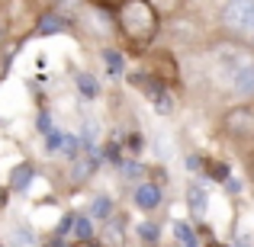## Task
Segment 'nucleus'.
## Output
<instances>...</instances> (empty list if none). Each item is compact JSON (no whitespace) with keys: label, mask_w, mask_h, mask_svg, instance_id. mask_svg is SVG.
Returning <instances> with one entry per match:
<instances>
[{"label":"nucleus","mask_w":254,"mask_h":247,"mask_svg":"<svg viewBox=\"0 0 254 247\" xmlns=\"http://www.w3.org/2000/svg\"><path fill=\"white\" fill-rule=\"evenodd\" d=\"M219 125L229 138L235 142H251L254 138V106L251 103H235L219 116Z\"/></svg>","instance_id":"nucleus-3"},{"label":"nucleus","mask_w":254,"mask_h":247,"mask_svg":"<svg viewBox=\"0 0 254 247\" xmlns=\"http://www.w3.org/2000/svg\"><path fill=\"white\" fill-rule=\"evenodd\" d=\"M148 247H158V244H148Z\"/></svg>","instance_id":"nucleus-26"},{"label":"nucleus","mask_w":254,"mask_h":247,"mask_svg":"<svg viewBox=\"0 0 254 247\" xmlns=\"http://www.w3.org/2000/svg\"><path fill=\"white\" fill-rule=\"evenodd\" d=\"M123 238H126V215L119 218L116 212H113L103 222V244L106 247H123Z\"/></svg>","instance_id":"nucleus-11"},{"label":"nucleus","mask_w":254,"mask_h":247,"mask_svg":"<svg viewBox=\"0 0 254 247\" xmlns=\"http://www.w3.org/2000/svg\"><path fill=\"white\" fill-rule=\"evenodd\" d=\"M248 183H251V190H254V157L248 161Z\"/></svg>","instance_id":"nucleus-22"},{"label":"nucleus","mask_w":254,"mask_h":247,"mask_svg":"<svg viewBox=\"0 0 254 247\" xmlns=\"http://www.w3.org/2000/svg\"><path fill=\"white\" fill-rule=\"evenodd\" d=\"M42 151H45V154H62V145H64V132L62 129H52V132H45V135H42Z\"/></svg>","instance_id":"nucleus-18"},{"label":"nucleus","mask_w":254,"mask_h":247,"mask_svg":"<svg viewBox=\"0 0 254 247\" xmlns=\"http://www.w3.org/2000/svg\"><path fill=\"white\" fill-rule=\"evenodd\" d=\"M135 235L142 238L145 244H158V241H161V225L151 222V218H145V222L135 225Z\"/></svg>","instance_id":"nucleus-17"},{"label":"nucleus","mask_w":254,"mask_h":247,"mask_svg":"<svg viewBox=\"0 0 254 247\" xmlns=\"http://www.w3.org/2000/svg\"><path fill=\"white\" fill-rule=\"evenodd\" d=\"M36 32H39V36H58V32H64L62 13H42V19H39Z\"/></svg>","instance_id":"nucleus-15"},{"label":"nucleus","mask_w":254,"mask_h":247,"mask_svg":"<svg viewBox=\"0 0 254 247\" xmlns=\"http://www.w3.org/2000/svg\"><path fill=\"white\" fill-rule=\"evenodd\" d=\"M0 247H6V244H0Z\"/></svg>","instance_id":"nucleus-27"},{"label":"nucleus","mask_w":254,"mask_h":247,"mask_svg":"<svg viewBox=\"0 0 254 247\" xmlns=\"http://www.w3.org/2000/svg\"><path fill=\"white\" fill-rule=\"evenodd\" d=\"M113 212H116V202H113V199L106 196V193H97V196L90 199V209H87V215H90L97 225H103L106 218L113 215Z\"/></svg>","instance_id":"nucleus-12"},{"label":"nucleus","mask_w":254,"mask_h":247,"mask_svg":"<svg viewBox=\"0 0 254 247\" xmlns=\"http://www.w3.org/2000/svg\"><path fill=\"white\" fill-rule=\"evenodd\" d=\"M232 87V93L242 99H254V55H248L242 64H238L235 71H232V77L225 81Z\"/></svg>","instance_id":"nucleus-5"},{"label":"nucleus","mask_w":254,"mask_h":247,"mask_svg":"<svg viewBox=\"0 0 254 247\" xmlns=\"http://www.w3.org/2000/svg\"><path fill=\"white\" fill-rule=\"evenodd\" d=\"M32 180H36V167H32L29 161L13 164L10 177H6V193H29Z\"/></svg>","instance_id":"nucleus-7"},{"label":"nucleus","mask_w":254,"mask_h":247,"mask_svg":"<svg viewBox=\"0 0 254 247\" xmlns=\"http://www.w3.org/2000/svg\"><path fill=\"white\" fill-rule=\"evenodd\" d=\"M74 87H77V93H81L84 99H90V103L100 99V93H103V87H100L93 71H74Z\"/></svg>","instance_id":"nucleus-10"},{"label":"nucleus","mask_w":254,"mask_h":247,"mask_svg":"<svg viewBox=\"0 0 254 247\" xmlns=\"http://www.w3.org/2000/svg\"><path fill=\"white\" fill-rule=\"evenodd\" d=\"M116 170H119V177L123 180H145V164L138 161V157H129V161H119L116 164Z\"/></svg>","instance_id":"nucleus-16"},{"label":"nucleus","mask_w":254,"mask_h":247,"mask_svg":"<svg viewBox=\"0 0 254 247\" xmlns=\"http://www.w3.org/2000/svg\"><path fill=\"white\" fill-rule=\"evenodd\" d=\"M52 129H55V116H52V109H39L36 132H39V135H45V132H52Z\"/></svg>","instance_id":"nucleus-20"},{"label":"nucleus","mask_w":254,"mask_h":247,"mask_svg":"<svg viewBox=\"0 0 254 247\" xmlns=\"http://www.w3.org/2000/svg\"><path fill=\"white\" fill-rule=\"evenodd\" d=\"M71 247H100V244H93V241H87V244H71Z\"/></svg>","instance_id":"nucleus-23"},{"label":"nucleus","mask_w":254,"mask_h":247,"mask_svg":"<svg viewBox=\"0 0 254 247\" xmlns=\"http://www.w3.org/2000/svg\"><path fill=\"white\" fill-rule=\"evenodd\" d=\"M235 247H254V238L251 235H238L235 238Z\"/></svg>","instance_id":"nucleus-21"},{"label":"nucleus","mask_w":254,"mask_h":247,"mask_svg":"<svg viewBox=\"0 0 254 247\" xmlns=\"http://www.w3.org/2000/svg\"><path fill=\"white\" fill-rule=\"evenodd\" d=\"M97 238V222H93L87 212H74V222H71V231H68V241L71 244H87Z\"/></svg>","instance_id":"nucleus-8"},{"label":"nucleus","mask_w":254,"mask_h":247,"mask_svg":"<svg viewBox=\"0 0 254 247\" xmlns=\"http://www.w3.org/2000/svg\"><path fill=\"white\" fill-rule=\"evenodd\" d=\"M100 58H103V64L110 68L113 77H123V74H126V55H123L119 49H113V45H110V49L100 51Z\"/></svg>","instance_id":"nucleus-14"},{"label":"nucleus","mask_w":254,"mask_h":247,"mask_svg":"<svg viewBox=\"0 0 254 247\" xmlns=\"http://www.w3.org/2000/svg\"><path fill=\"white\" fill-rule=\"evenodd\" d=\"M116 29L135 49H148L161 32V10L151 0H119Z\"/></svg>","instance_id":"nucleus-1"},{"label":"nucleus","mask_w":254,"mask_h":247,"mask_svg":"<svg viewBox=\"0 0 254 247\" xmlns=\"http://www.w3.org/2000/svg\"><path fill=\"white\" fill-rule=\"evenodd\" d=\"M209 247H225V244H216V241H212V244H209Z\"/></svg>","instance_id":"nucleus-24"},{"label":"nucleus","mask_w":254,"mask_h":247,"mask_svg":"<svg viewBox=\"0 0 254 247\" xmlns=\"http://www.w3.org/2000/svg\"><path fill=\"white\" fill-rule=\"evenodd\" d=\"M219 26L242 45L254 42V0H225L219 13Z\"/></svg>","instance_id":"nucleus-2"},{"label":"nucleus","mask_w":254,"mask_h":247,"mask_svg":"<svg viewBox=\"0 0 254 247\" xmlns=\"http://www.w3.org/2000/svg\"><path fill=\"white\" fill-rule=\"evenodd\" d=\"M0 42H3V29H0Z\"/></svg>","instance_id":"nucleus-25"},{"label":"nucleus","mask_w":254,"mask_h":247,"mask_svg":"<svg viewBox=\"0 0 254 247\" xmlns=\"http://www.w3.org/2000/svg\"><path fill=\"white\" fill-rule=\"evenodd\" d=\"M187 209H190L193 225H203L206 215H209V190L199 183H190L187 186Z\"/></svg>","instance_id":"nucleus-6"},{"label":"nucleus","mask_w":254,"mask_h":247,"mask_svg":"<svg viewBox=\"0 0 254 247\" xmlns=\"http://www.w3.org/2000/svg\"><path fill=\"white\" fill-rule=\"evenodd\" d=\"M132 205H135L138 212H145V215H155L158 209L164 205V186L158 183V180H138L135 190H132Z\"/></svg>","instance_id":"nucleus-4"},{"label":"nucleus","mask_w":254,"mask_h":247,"mask_svg":"<svg viewBox=\"0 0 254 247\" xmlns=\"http://www.w3.org/2000/svg\"><path fill=\"white\" fill-rule=\"evenodd\" d=\"M6 247H39V235L29 222H16L6 235Z\"/></svg>","instance_id":"nucleus-9"},{"label":"nucleus","mask_w":254,"mask_h":247,"mask_svg":"<svg viewBox=\"0 0 254 247\" xmlns=\"http://www.w3.org/2000/svg\"><path fill=\"white\" fill-rule=\"evenodd\" d=\"M77 135H81L84 151H97V148H100V135H103V125H100L93 116H87V119H84V129L77 132Z\"/></svg>","instance_id":"nucleus-13"},{"label":"nucleus","mask_w":254,"mask_h":247,"mask_svg":"<svg viewBox=\"0 0 254 247\" xmlns=\"http://www.w3.org/2000/svg\"><path fill=\"white\" fill-rule=\"evenodd\" d=\"M203 167H209V177H212V180H219V183H225V180L232 177L229 161H203Z\"/></svg>","instance_id":"nucleus-19"}]
</instances>
